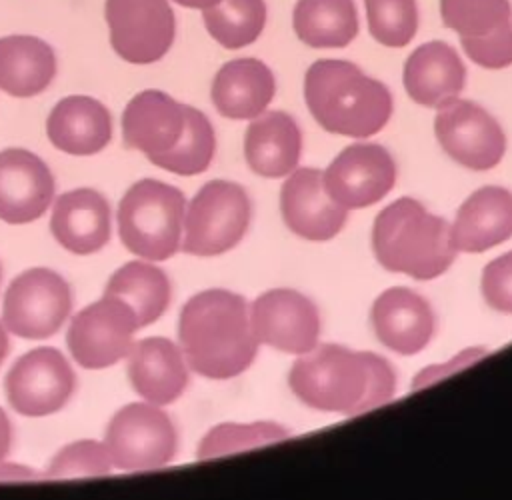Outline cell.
Returning a JSON list of instances; mask_svg holds the SVG:
<instances>
[{"label":"cell","mask_w":512,"mask_h":500,"mask_svg":"<svg viewBox=\"0 0 512 500\" xmlns=\"http://www.w3.org/2000/svg\"><path fill=\"white\" fill-rule=\"evenodd\" d=\"M288 384L314 410L356 416L392 400L396 374L380 354L322 344L292 364Z\"/></svg>","instance_id":"6da1fadb"},{"label":"cell","mask_w":512,"mask_h":500,"mask_svg":"<svg viewBox=\"0 0 512 500\" xmlns=\"http://www.w3.org/2000/svg\"><path fill=\"white\" fill-rule=\"evenodd\" d=\"M178 340L188 366L212 380L242 374L258 352L246 300L222 288L204 290L182 306Z\"/></svg>","instance_id":"7a4b0ae2"},{"label":"cell","mask_w":512,"mask_h":500,"mask_svg":"<svg viewBox=\"0 0 512 500\" xmlns=\"http://www.w3.org/2000/svg\"><path fill=\"white\" fill-rule=\"evenodd\" d=\"M304 100L314 120L332 134L368 138L392 116V94L348 60H316L304 76Z\"/></svg>","instance_id":"3957f363"},{"label":"cell","mask_w":512,"mask_h":500,"mask_svg":"<svg viewBox=\"0 0 512 500\" xmlns=\"http://www.w3.org/2000/svg\"><path fill=\"white\" fill-rule=\"evenodd\" d=\"M372 250L386 270L416 280L438 278L456 256L450 244V224L414 198H398L376 216Z\"/></svg>","instance_id":"277c9868"},{"label":"cell","mask_w":512,"mask_h":500,"mask_svg":"<svg viewBox=\"0 0 512 500\" xmlns=\"http://www.w3.org/2000/svg\"><path fill=\"white\" fill-rule=\"evenodd\" d=\"M184 204V194L176 186L154 178L138 180L118 206L122 244L146 260H168L180 246Z\"/></svg>","instance_id":"5b68a950"},{"label":"cell","mask_w":512,"mask_h":500,"mask_svg":"<svg viewBox=\"0 0 512 500\" xmlns=\"http://www.w3.org/2000/svg\"><path fill=\"white\" fill-rule=\"evenodd\" d=\"M250 224V200L242 186L228 180L206 182L184 216L182 250L194 256H216L232 250Z\"/></svg>","instance_id":"8992f818"},{"label":"cell","mask_w":512,"mask_h":500,"mask_svg":"<svg viewBox=\"0 0 512 500\" xmlns=\"http://www.w3.org/2000/svg\"><path fill=\"white\" fill-rule=\"evenodd\" d=\"M104 444L112 468L128 472L154 470L174 460L178 434L160 406L132 402L112 416Z\"/></svg>","instance_id":"52a82bcc"},{"label":"cell","mask_w":512,"mask_h":500,"mask_svg":"<svg viewBox=\"0 0 512 500\" xmlns=\"http://www.w3.org/2000/svg\"><path fill=\"white\" fill-rule=\"evenodd\" d=\"M70 310L68 282L50 268H30L10 282L4 294L2 322L20 338L42 340L62 328Z\"/></svg>","instance_id":"ba28073f"},{"label":"cell","mask_w":512,"mask_h":500,"mask_svg":"<svg viewBox=\"0 0 512 500\" xmlns=\"http://www.w3.org/2000/svg\"><path fill=\"white\" fill-rule=\"evenodd\" d=\"M138 328L134 310L124 300L104 294L72 318L66 342L82 368L98 370L128 356Z\"/></svg>","instance_id":"9c48e42d"},{"label":"cell","mask_w":512,"mask_h":500,"mask_svg":"<svg viewBox=\"0 0 512 500\" xmlns=\"http://www.w3.org/2000/svg\"><path fill=\"white\" fill-rule=\"evenodd\" d=\"M104 16L114 52L132 64L158 62L176 36L168 0H106Z\"/></svg>","instance_id":"30bf717a"},{"label":"cell","mask_w":512,"mask_h":500,"mask_svg":"<svg viewBox=\"0 0 512 500\" xmlns=\"http://www.w3.org/2000/svg\"><path fill=\"white\" fill-rule=\"evenodd\" d=\"M10 406L24 416H48L64 408L76 388V376L64 354L40 346L20 356L4 380Z\"/></svg>","instance_id":"8fae6325"},{"label":"cell","mask_w":512,"mask_h":500,"mask_svg":"<svg viewBox=\"0 0 512 500\" xmlns=\"http://www.w3.org/2000/svg\"><path fill=\"white\" fill-rule=\"evenodd\" d=\"M434 132L444 152L470 170L494 168L506 152V136L482 106L452 98L438 108Z\"/></svg>","instance_id":"7c38bea8"},{"label":"cell","mask_w":512,"mask_h":500,"mask_svg":"<svg viewBox=\"0 0 512 500\" xmlns=\"http://www.w3.org/2000/svg\"><path fill=\"white\" fill-rule=\"evenodd\" d=\"M326 194L346 210L366 208L382 200L396 182V164L380 144L344 148L322 174Z\"/></svg>","instance_id":"4fadbf2b"},{"label":"cell","mask_w":512,"mask_h":500,"mask_svg":"<svg viewBox=\"0 0 512 500\" xmlns=\"http://www.w3.org/2000/svg\"><path fill=\"white\" fill-rule=\"evenodd\" d=\"M250 324L258 342L288 354H308L320 336L316 304L290 288L260 294L252 304Z\"/></svg>","instance_id":"5bb4252c"},{"label":"cell","mask_w":512,"mask_h":500,"mask_svg":"<svg viewBox=\"0 0 512 500\" xmlns=\"http://www.w3.org/2000/svg\"><path fill=\"white\" fill-rule=\"evenodd\" d=\"M54 198V176L34 152H0V220L26 224L40 218Z\"/></svg>","instance_id":"9a60e30c"},{"label":"cell","mask_w":512,"mask_h":500,"mask_svg":"<svg viewBox=\"0 0 512 500\" xmlns=\"http://www.w3.org/2000/svg\"><path fill=\"white\" fill-rule=\"evenodd\" d=\"M280 208L294 234L316 242L334 238L348 218V210L326 194L318 168L292 170L280 192Z\"/></svg>","instance_id":"2e32d148"},{"label":"cell","mask_w":512,"mask_h":500,"mask_svg":"<svg viewBox=\"0 0 512 500\" xmlns=\"http://www.w3.org/2000/svg\"><path fill=\"white\" fill-rule=\"evenodd\" d=\"M370 324L386 348L412 356L428 346L434 334V312L418 292L396 286L374 300Z\"/></svg>","instance_id":"e0dca14e"},{"label":"cell","mask_w":512,"mask_h":500,"mask_svg":"<svg viewBox=\"0 0 512 500\" xmlns=\"http://www.w3.org/2000/svg\"><path fill=\"white\" fill-rule=\"evenodd\" d=\"M186 126V104L162 90L136 94L122 112L124 144L148 160L170 152Z\"/></svg>","instance_id":"ac0fdd59"},{"label":"cell","mask_w":512,"mask_h":500,"mask_svg":"<svg viewBox=\"0 0 512 500\" xmlns=\"http://www.w3.org/2000/svg\"><path fill=\"white\" fill-rule=\"evenodd\" d=\"M126 370L136 394L156 406L172 404L188 386L184 354L168 338L150 336L134 342Z\"/></svg>","instance_id":"d6986e66"},{"label":"cell","mask_w":512,"mask_h":500,"mask_svg":"<svg viewBox=\"0 0 512 500\" xmlns=\"http://www.w3.org/2000/svg\"><path fill=\"white\" fill-rule=\"evenodd\" d=\"M512 236V192L502 186H484L472 192L450 226V244L456 252H484Z\"/></svg>","instance_id":"ffe728a7"},{"label":"cell","mask_w":512,"mask_h":500,"mask_svg":"<svg viewBox=\"0 0 512 500\" xmlns=\"http://www.w3.org/2000/svg\"><path fill=\"white\" fill-rule=\"evenodd\" d=\"M466 84V66L458 52L442 42L420 44L404 62V88L422 106L440 108L458 98Z\"/></svg>","instance_id":"44dd1931"},{"label":"cell","mask_w":512,"mask_h":500,"mask_svg":"<svg viewBox=\"0 0 512 500\" xmlns=\"http://www.w3.org/2000/svg\"><path fill=\"white\" fill-rule=\"evenodd\" d=\"M50 230L72 254H92L110 240V206L92 188L64 192L54 202Z\"/></svg>","instance_id":"7402d4cb"},{"label":"cell","mask_w":512,"mask_h":500,"mask_svg":"<svg viewBox=\"0 0 512 500\" xmlns=\"http://www.w3.org/2000/svg\"><path fill=\"white\" fill-rule=\"evenodd\" d=\"M46 134L58 150L90 156L110 142L112 116L96 98L72 94L62 98L48 114Z\"/></svg>","instance_id":"603a6c76"},{"label":"cell","mask_w":512,"mask_h":500,"mask_svg":"<svg viewBox=\"0 0 512 500\" xmlns=\"http://www.w3.org/2000/svg\"><path fill=\"white\" fill-rule=\"evenodd\" d=\"M276 92L272 70L258 58H234L214 76L210 96L216 110L232 120L260 116Z\"/></svg>","instance_id":"cb8c5ba5"},{"label":"cell","mask_w":512,"mask_h":500,"mask_svg":"<svg viewBox=\"0 0 512 500\" xmlns=\"http://www.w3.org/2000/svg\"><path fill=\"white\" fill-rule=\"evenodd\" d=\"M302 132L294 118L282 110L262 112L250 122L244 136L248 166L266 178L290 174L300 160Z\"/></svg>","instance_id":"d4e9b609"},{"label":"cell","mask_w":512,"mask_h":500,"mask_svg":"<svg viewBox=\"0 0 512 500\" xmlns=\"http://www.w3.org/2000/svg\"><path fill=\"white\" fill-rule=\"evenodd\" d=\"M56 76L52 46L28 34L0 38V90L16 98L36 96Z\"/></svg>","instance_id":"484cf974"},{"label":"cell","mask_w":512,"mask_h":500,"mask_svg":"<svg viewBox=\"0 0 512 500\" xmlns=\"http://www.w3.org/2000/svg\"><path fill=\"white\" fill-rule=\"evenodd\" d=\"M292 26L312 48H344L358 36L360 22L354 0H298Z\"/></svg>","instance_id":"4316f807"},{"label":"cell","mask_w":512,"mask_h":500,"mask_svg":"<svg viewBox=\"0 0 512 500\" xmlns=\"http://www.w3.org/2000/svg\"><path fill=\"white\" fill-rule=\"evenodd\" d=\"M106 296L124 300L136 314L140 328L156 322L170 304V280L158 266L148 262H128L108 280Z\"/></svg>","instance_id":"83f0119b"},{"label":"cell","mask_w":512,"mask_h":500,"mask_svg":"<svg viewBox=\"0 0 512 500\" xmlns=\"http://www.w3.org/2000/svg\"><path fill=\"white\" fill-rule=\"evenodd\" d=\"M208 34L224 48L238 50L258 40L266 26L264 0H220L202 10Z\"/></svg>","instance_id":"f1b7e54d"},{"label":"cell","mask_w":512,"mask_h":500,"mask_svg":"<svg viewBox=\"0 0 512 500\" xmlns=\"http://www.w3.org/2000/svg\"><path fill=\"white\" fill-rule=\"evenodd\" d=\"M216 138L214 128L204 112L186 106V126L178 144L150 162L180 176H192L204 172L214 156Z\"/></svg>","instance_id":"f546056e"},{"label":"cell","mask_w":512,"mask_h":500,"mask_svg":"<svg viewBox=\"0 0 512 500\" xmlns=\"http://www.w3.org/2000/svg\"><path fill=\"white\" fill-rule=\"evenodd\" d=\"M446 28L460 38H480L512 22L510 0H440Z\"/></svg>","instance_id":"4dcf8cb0"},{"label":"cell","mask_w":512,"mask_h":500,"mask_svg":"<svg viewBox=\"0 0 512 500\" xmlns=\"http://www.w3.org/2000/svg\"><path fill=\"white\" fill-rule=\"evenodd\" d=\"M290 436V430L276 422H254V424H218L202 440L196 450L200 460L226 456L266 444H274Z\"/></svg>","instance_id":"1f68e13d"},{"label":"cell","mask_w":512,"mask_h":500,"mask_svg":"<svg viewBox=\"0 0 512 500\" xmlns=\"http://www.w3.org/2000/svg\"><path fill=\"white\" fill-rule=\"evenodd\" d=\"M364 6L368 30L382 46L402 48L416 36V0H364Z\"/></svg>","instance_id":"d6a6232c"},{"label":"cell","mask_w":512,"mask_h":500,"mask_svg":"<svg viewBox=\"0 0 512 500\" xmlns=\"http://www.w3.org/2000/svg\"><path fill=\"white\" fill-rule=\"evenodd\" d=\"M112 470L110 454L106 444L94 440H78L60 448L50 466L44 472L48 480L64 478H88V476H106Z\"/></svg>","instance_id":"836d02e7"},{"label":"cell","mask_w":512,"mask_h":500,"mask_svg":"<svg viewBox=\"0 0 512 500\" xmlns=\"http://www.w3.org/2000/svg\"><path fill=\"white\" fill-rule=\"evenodd\" d=\"M466 56L488 70H502L512 64V22L480 38H460Z\"/></svg>","instance_id":"e575fe53"},{"label":"cell","mask_w":512,"mask_h":500,"mask_svg":"<svg viewBox=\"0 0 512 500\" xmlns=\"http://www.w3.org/2000/svg\"><path fill=\"white\" fill-rule=\"evenodd\" d=\"M482 296L502 314H512V250L494 258L482 272Z\"/></svg>","instance_id":"d590c367"},{"label":"cell","mask_w":512,"mask_h":500,"mask_svg":"<svg viewBox=\"0 0 512 500\" xmlns=\"http://www.w3.org/2000/svg\"><path fill=\"white\" fill-rule=\"evenodd\" d=\"M44 474H40L34 468L14 464V462H0V482H34L42 480Z\"/></svg>","instance_id":"8d00e7d4"},{"label":"cell","mask_w":512,"mask_h":500,"mask_svg":"<svg viewBox=\"0 0 512 500\" xmlns=\"http://www.w3.org/2000/svg\"><path fill=\"white\" fill-rule=\"evenodd\" d=\"M10 444H12V424L6 412L0 408V462L8 456Z\"/></svg>","instance_id":"74e56055"},{"label":"cell","mask_w":512,"mask_h":500,"mask_svg":"<svg viewBox=\"0 0 512 500\" xmlns=\"http://www.w3.org/2000/svg\"><path fill=\"white\" fill-rule=\"evenodd\" d=\"M176 4L180 6H186V8H196V10H206L214 4H218L220 0H174Z\"/></svg>","instance_id":"f35d334b"},{"label":"cell","mask_w":512,"mask_h":500,"mask_svg":"<svg viewBox=\"0 0 512 500\" xmlns=\"http://www.w3.org/2000/svg\"><path fill=\"white\" fill-rule=\"evenodd\" d=\"M8 348H10V342H8V334H6V328H4V324H0V364H2V360L6 358V354H8Z\"/></svg>","instance_id":"ab89813d"},{"label":"cell","mask_w":512,"mask_h":500,"mask_svg":"<svg viewBox=\"0 0 512 500\" xmlns=\"http://www.w3.org/2000/svg\"><path fill=\"white\" fill-rule=\"evenodd\" d=\"M0 278H2V268H0Z\"/></svg>","instance_id":"60d3db41"}]
</instances>
